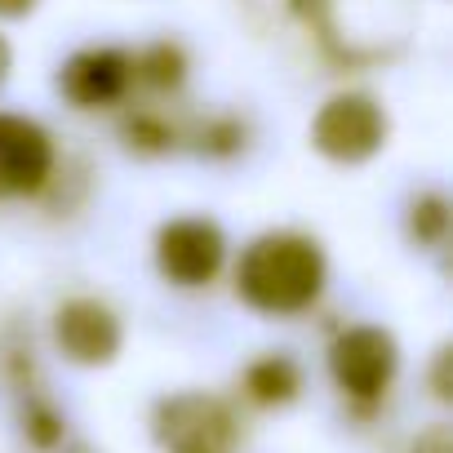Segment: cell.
Returning a JSON list of instances; mask_svg holds the SVG:
<instances>
[{"label": "cell", "instance_id": "obj_4", "mask_svg": "<svg viewBox=\"0 0 453 453\" xmlns=\"http://www.w3.org/2000/svg\"><path fill=\"white\" fill-rule=\"evenodd\" d=\"M329 369H334V382L351 395V400H378L395 369H400V351H395V338L378 325H351L334 338L329 347Z\"/></svg>", "mask_w": 453, "mask_h": 453}, {"label": "cell", "instance_id": "obj_7", "mask_svg": "<svg viewBox=\"0 0 453 453\" xmlns=\"http://www.w3.org/2000/svg\"><path fill=\"white\" fill-rule=\"evenodd\" d=\"M54 342L72 365H111L120 351V320L98 298H72L54 316Z\"/></svg>", "mask_w": 453, "mask_h": 453}, {"label": "cell", "instance_id": "obj_14", "mask_svg": "<svg viewBox=\"0 0 453 453\" xmlns=\"http://www.w3.org/2000/svg\"><path fill=\"white\" fill-rule=\"evenodd\" d=\"M241 147H245V125L241 120H232V116L204 120V129H200V151L204 156H236Z\"/></svg>", "mask_w": 453, "mask_h": 453}, {"label": "cell", "instance_id": "obj_6", "mask_svg": "<svg viewBox=\"0 0 453 453\" xmlns=\"http://www.w3.org/2000/svg\"><path fill=\"white\" fill-rule=\"evenodd\" d=\"M54 173V142L50 134L27 120L0 111V200L36 196Z\"/></svg>", "mask_w": 453, "mask_h": 453}, {"label": "cell", "instance_id": "obj_15", "mask_svg": "<svg viewBox=\"0 0 453 453\" xmlns=\"http://www.w3.org/2000/svg\"><path fill=\"white\" fill-rule=\"evenodd\" d=\"M289 10H294V14L320 36L325 50L338 45V32H334V0H289Z\"/></svg>", "mask_w": 453, "mask_h": 453}, {"label": "cell", "instance_id": "obj_16", "mask_svg": "<svg viewBox=\"0 0 453 453\" xmlns=\"http://www.w3.org/2000/svg\"><path fill=\"white\" fill-rule=\"evenodd\" d=\"M413 453H453V435H449V426H426V431L413 440Z\"/></svg>", "mask_w": 453, "mask_h": 453}, {"label": "cell", "instance_id": "obj_3", "mask_svg": "<svg viewBox=\"0 0 453 453\" xmlns=\"http://www.w3.org/2000/svg\"><path fill=\"white\" fill-rule=\"evenodd\" d=\"M387 142V111L369 94H338L311 120V147L338 165H365Z\"/></svg>", "mask_w": 453, "mask_h": 453}, {"label": "cell", "instance_id": "obj_17", "mask_svg": "<svg viewBox=\"0 0 453 453\" xmlns=\"http://www.w3.org/2000/svg\"><path fill=\"white\" fill-rule=\"evenodd\" d=\"M431 387H435V395H440V400H449V395H453V391H449V347H440V356H435Z\"/></svg>", "mask_w": 453, "mask_h": 453}, {"label": "cell", "instance_id": "obj_8", "mask_svg": "<svg viewBox=\"0 0 453 453\" xmlns=\"http://www.w3.org/2000/svg\"><path fill=\"white\" fill-rule=\"evenodd\" d=\"M134 85V58L120 50H81L63 63L58 89L76 107H111Z\"/></svg>", "mask_w": 453, "mask_h": 453}, {"label": "cell", "instance_id": "obj_1", "mask_svg": "<svg viewBox=\"0 0 453 453\" xmlns=\"http://www.w3.org/2000/svg\"><path fill=\"white\" fill-rule=\"evenodd\" d=\"M320 289L325 254L311 236L298 232L258 236L236 267V294L263 316H303L316 307Z\"/></svg>", "mask_w": 453, "mask_h": 453}, {"label": "cell", "instance_id": "obj_2", "mask_svg": "<svg viewBox=\"0 0 453 453\" xmlns=\"http://www.w3.org/2000/svg\"><path fill=\"white\" fill-rule=\"evenodd\" d=\"M151 435L160 453H236V413L209 391H178L156 404Z\"/></svg>", "mask_w": 453, "mask_h": 453}, {"label": "cell", "instance_id": "obj_10", "mask_svg": "<svg viewBox=\"0 0 453 453\" xmlns=\"http://www.w3.org/2000/svg\"><path fill=\"white\" fill-rule=\"evenodd\" d=\"M134 81H142L151 89H178L187 81V54L169 41H156L151 50H142L134 58Z\"/></svg>", "mask_w": 453, "mask_h": 453}, {"label": "cell", "instance_id": "obj_12", "mask_svg": "<svg viewBox=\"0 0 453 453\" xmlns=\"http://www.w3.org/2000/svg\"><path fill=\"white\" fill-rule=\"evenodd\" d=\"M173 138H178L173 125H169L165 116H156V111H134V116L125 120V142H129L134 151L156 156V151H169Z\"/></svg>", "mask_w": 453, "mask_h": 453}, {"label": "cell", "instance_id": "obj_5", "mask_svg": "<svg viewBox=\"0 0 453 453\" xmlns=\"http://www.w3.org/2000/svg\"><path fill=\"white\" fill-rule=\"evenodd\" d=\"M226 258V241L209 218H173L156 236V267L182 289H200L218 276Z\"/></svg>", "mask_w": 453, "mask_h": 453}, {"label": "cell", "instance_id": "obj_18", "mask_svg": "<svg viewBox=\"0 0 453 453\" xmlns=\"http://www.w3.org/2000/svg\"><path fill=\"white\" fill-rule=\"evenodd\" d=\"M36 10V0H0V19H27Z\"/></svg>", "mask_w": 453, "mask_h": 453}, {"label": "cell", "instance_id": "obj_11", "mask_svg": "<svg viewBox=\"0 0 453 453\" xmlns=\"http://www.w3.org/2000/svg\"><path fill=\"white\" fill-rule=\"evenodd\" d=\"M23 431H27V440L36 444V449H58L63 444V435H67V422H63V413L41 395V391H32L27 395V404H23Z\"/></svg>", "mask_w": 453, "mask_h": 453}, {"label": "cell", "instance_id": "obj_13", "mask_svg": "<svg viewBox=\"0 0 453 453\" xmlns=\"http://www.w3.org/2000/svg\"><path fill=\"white\" fill-rule=\"evenodd\" d=\"M409 232L418 245H440L449 232V204L444 196H418L409 209Z\"/></svg>", "mask_w": 453, "mask_h": 453}, {"label": "cell", "instance_id": "obj_9", "mask_svg": "<svg viewBox=\"0 0 453 453\" xmlns=\"http://www.w3.org/2000/svg\"><path fill=\"white\" fill-rule=\"evenodd\" d=\"M303 391V373L289 356H263L245 369V395L254 404H267V409H280L289 404L294 395Z\"/></svg>", "mask_w": 453, "mask_h": 453}, {"label": "cell", "instance_id": "obj_19", "mask_svg": "<svg viewBox=\"0 0 453 453\" xmlns=\"http://www.w3.org/2000/svg\"><path fill=\"white\" fill-rule=\"evenodd\" d=\"M10 67H14V50H10V41L0 36V85L10 81Z\"/></svg>", "mask_w": 453, "mask_h": 453}]
</instances>
